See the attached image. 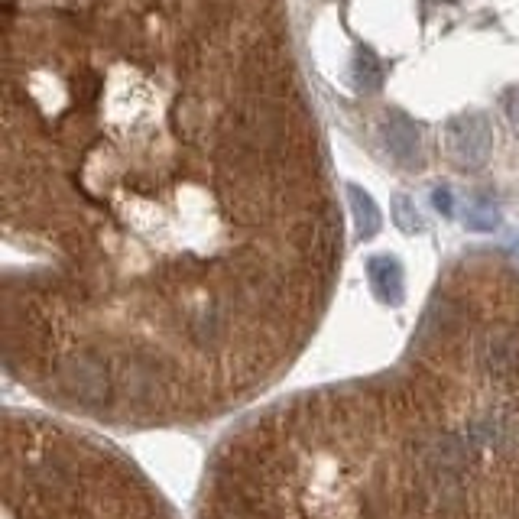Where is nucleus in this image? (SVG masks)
Returning <instances> with one entry per match:
<instances>
[{
  "label": "nucleus",
  "instance_id": "obj_5",
  "mask_svg": "<svg viewBox=\"0 0 519 519\" xmlns=\"http://www.w3.org/2000/svg\"><path fill=\"white\" fill-rule=\"evenodd\" d=\"M367 273H370V286L383 299V302H399L403 299V270L399 263L390 257H374L367 263Z\"/></svg>",
  "mask_w": 519,
  "mask_h": 519
},
{
  "label": "nucleus",
  "instance_id": "obj_8",
  "mask_svg": "<svg viewBox=\"0 0 519 519\" xmlns=\"http://www.w3.org/2000/svg\"><path fill=\"white\" fill-rule=\"evenodd\" d=\"M468 224L474 231H494L500 224V211L494 202H487V198H477V202L468 208Z\"/></svg>",
  "mask_w": 519,
  "mask_h": 519
},
{
  "label": "nucleus",
  "instance_id": "obj_3",
  "mask_svg": "<svg viewBox=\"0 0 519 519\" xmlns=\"http://www.w3.org/2000/svg\"><path fill=\"white\" fill-rule=\"evenodd\" d=\"M445 146L461 166L468 169L484 166L490 156V146H494V133H490L487 117L481 114L455 117V121L445 127Z\"/></svg>",
  "mask_w": 519,
  "mask_h": 519
},
{
  "label": "nucleus",
  "instance_id": "obj_9",
  "mask_svg": "<svg viewBox=\"0 0 519 519\" xmlns=\"http://www.w3.org/2000/svg\"><path fill=\"white\" fill-rule=\"evenodd\" d=\"M393 218H396V224H399L403 231H419V224H422L416 205H412L406 195H399L396 202H393Z\"/></svg>",
  "mask_w": 519,
  "mask_h": 519
},
{
  "label": "nucleus",
  "instance_id": "obj_1",
  "mask_svg": "<svg viewBox=\"0 0 519 519\" xmlns=\"http://www.w3.org/2000/svg\"><path fill=\"white\" fill-rule=\"evenodd\" d=\"M195 519H519V279H451L393 370L241 422Z\"/></svg>",
  "mask_w": 519,
  "mask_h": 519
},
{
  "label": "nucleus",
  "instance_id": "obj_6",
  "mask_svg": "<svg viewBox=\"0 0 519 519\" xmlns=\"http://www.w3.org/2000/svg\"><path fill=\"white\" fill-rule=\"evenodd\" d=\"M348 195H351V211H354L357 231H361V237H374L380 231V208L374 205V198H370L364 189H357V185H351Z\"/></svg>",
  "mask_w": 519,
  "mask_h": 519
},
{
  "label": "nucleus",
  "instance_id": "obj_11",
  "mask_svg": "<svg viewBox=\"0 0 519 519\" xmlns=\"http://www.w3.org/2000/svg\"><path fill=\"white\" fill-rule=\"evenodd\" d=\"M507 111H510V117H513V124L519 127V91H516V95H510V101H507Z\"/></svg>",
  "mask_w": 519,
  "mask_h": 519
},
{
  "label": "nucleus",
  "instance_id": "obj_10",
  "mask_svg": "<svg viewBox=\"0 0 519 519\" xmlns=\"http://www.w3.org/2000/svg\"><path fill=\"white\" fill-rule=\"evenodd\" d=\"M432 205L442 211V215H451V208H455V205H451V192H445V189H438L432 195Z\"/></svg>",
  "mask_w": 519,
  "mask_h": 519
},
{
  "label": "nucleus",
  "instance_id": "obj_4",
  "mask_svg": "<svg viewBox=\"0 0 519 519\" xmlns=\"http://www.w3.org/2000/svg\"><path fill=\"white\" fill-rule=\"evenodd\" d=\"M383 143H387L390 156L399 166H422V133L409 117L396 114L383 124Z\"/></svg>",
  "mask_w": 519,
  "mask_h": 519
},
{
  "label": "nucleus",
  "instance_id": "obj_2",
  "mask_svg": "<svg viewBox=\"0 0 519 519\" xmlns=\"http://www.w3.org/2000/svg\"><path fill=\"white\" fill-rule=\"evenodd\" d=\"M4 519H179L121 448L59 419L4 422Z\"/></svg>",
  "mask_w": 519,
  "mask_h": 519
},
{
  "label": "nucleus",
  "instance_id": "obj_7",
  "mask_svg": "<svg viewBox=\"0 0 519 519\" xmlns=\"http://www.w3.org/2000/svg\"><path fill=\"white\" fill-rule=\"evenodd\" d=\"M354 85L364 91H377L383 85V69H380V62L377 56L370 49H357V56H354Z\"/></svg>",
  "mask_w": 519,
  "mask_h": 519
}]
</instances>
